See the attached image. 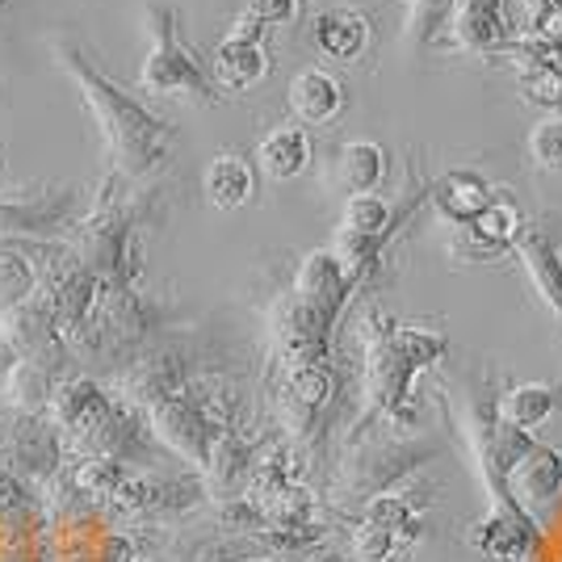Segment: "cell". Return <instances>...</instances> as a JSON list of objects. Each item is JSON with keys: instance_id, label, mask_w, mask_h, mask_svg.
<instances>
[{"instance_id": "5b68a950", "label": "cell", "mask_w": 562, "mask_h": 562, "mask_svg": "<svg viewBox=\"0 0 562 562\" xmlns=\"http://www.w3.org/2000/svg\"><path fill=\"white\" fill-rule=\"evenodd\" d=\"M331 328H336L331 319L311 311L294 290H285L269 311V336H273V357H278L281 370L328 361Z\"/></svg>"}, {"instance_id": "8fae6325", "label": "cell", "mask_w": 562, "mask_h": 562, "mask_svg": "<svg viewBox=\"0 0 562 562\" xmlns=\"http://www.w3.org/2000/svg\"><path fill=\"white\" fill-rule=\"evenodd\" d=\"M299 299H303L311 311H319L324 319H340V311L349 303V290L352 281L349 273L340 269V260L331 257L328 248H319V252H306L303 265H299V273H294V285H290Z\"/></svg>"}, {"instance_id": "ffe728a7", "label": "cell", "mask_w": 562, "mask_h": 562, "mask_svg": "<svg viewBox=\"0 0 562 562\" xmlns=\"http://www.w3.org/2000/svg\"><path fill=\"white\" fill-rule=\"evenodd\" d=\"M559 407V386L550 382H520V386H508L499 403H495V416L513 428H525L533 432L538 424H546Z\"/></svg>"}, {"instance_id": "9c48e42d", "label": "cell", "mask_w": 562, "mask_h": 562, "mask_svg": "<svg viewBox=\"0 0 562 562\" xmlns=\"http://www.w3.org/2000/svg\"><path fill=\"white\" fill-rule=\"evenodd\" d=\"M508 0H449L446 9V43L453 50H504L508 47Z\"/></svg>"}, {"instance_id": "2e32d148", "label": "cell", "mask_w": 562, "mask_h": 562, "mask_svg": "<svg viewBox=\"0 0 562 562\" xmlns=\"http://www.w3.org/2000/svg\"><path fill=\"white\" fill-rule=\"evenodd\" d=\"M202 193L214 211H239L257 193V172L239 151H218L202 172Z\"/></svg>"}, {"instance_id": "83f0119b", "label": "cell", "mask_w": 562, "mask_h": 562, "mask_svg": "<svg viewBox=\"0 0 562 562\" xmlns=\"http://www.w3.org/2000/svg\"><path fill=\"white\" fill-rule=\"evenodd\" d=\"M349 550L357 562H398L412 546L407 541H398L395 533H386V529H378V525H357L349 538Z\"/></svg>"}, {"instance_id": "30bf717a", "label": "cell", "mask_w": 562, "mask_h": 562, "mask_svg": "<svg viewBox=\"0 0 562 562\" xmlns=\"http://www.w3.org/2000/svg\"><path fill=\"white\" fill-rule=\"evenodd\" d=\"M513 248H516V257H520V265H525L529 281H533L538 299L546 303V311L559 319V328H562V248H559V239L546 232L541 223H525Z\"/></svg>"}, {"instance_id": "9a60e30c", "label": "cell", "mask_w": 562, "mask_h": 562, "mask_svg": "<svg viewBox=\"0 0 562 562\" xmlns=\"http://www.w3.org/2000/svg\"><path fill=\"white\" fill-rule=\"evenodd\" d=\"M269 76V50L265 43H244V38H223L214 47L211 80L227 93H248Z\"/></svg>"}, {"instance_id": "4316f807", "label": "cell", "mask_w": 562, "mask_h": 562, "mask_svg": "<svg viewBox=\"0 0 562 562\" xmlns=\"http://www.w3.org/2000/svg\"><path fill=\"white\" fill-rule=\"evenodd\" d=\"M340 227L374 235V239H386L391 227H395V211H391V202H382L378 193H352L349 202H345V214H340Z\"/></svg>"}, {"instance_id": "d6a6232c", "label": "cell", "mask_w": 562, "mask_h": 562, "mask_svg": "<svg viewBox=\"0 0 562 562\" xmlns=\"http://www.w3.org/2000/svg\"><path fill=\"white\" fill-rule=\"evenodd\" d=\"M0 9H9V0H0Z\"/></svg>"}, {"instance_id": "cb8c5ba5", "label": "cell", "mask_w": 562, "mask_h": 562, "mask_svg": "<svg viewBox=\"0 0 562 562\" xmlns=\"http://www.w3.org/2000/svg\"><path fill=\"white\" fill-rule=\"evenodd\" d=\"M34 244H9L0 239V311L18 306L25 294H34Z\"/></svg>"}, {"instance_id": "1f68e13d", "label": "cell", "mask_w": 562, "mask_h": 562, "mask_svg": "<svg viewBox=\"0 0 562 562\" xmlns=\"http://www.w3.org/2000/svg\"><path fill=\"white\" fill-rule=\"evenodd\" d=\"M13 366H18V352L9 349V340H4V336H0V382H4V374H9V370H13Z\"/></svg>"}, {"instance_id": "3957f363", "label": "cell", "mask_w": 562, "mask_h": 562, "mask_svg": "<svg viewBox=\"0 0 562 562\" xmlns=\"http://www.w3.org/2000/svg\"><path fill=\"white\" fill-rule=\"evenodd\" d=\"M361 345H366V416L361 424H416L407 412V391L416 382V370L398 357L395 340H391V319L382 311H366Z\"/></svg>"}, {"instance_id": "5bb4252c", "label": "cell", "mask_w": 562, "mask_h": 562, "mask_svg": "<svg viewBox=\"0 0 562 562\" xmlns=\"http://www.w3.org/2000/svg\"><path fill=\"white\" fill-rule=\"evenodd\" d=\"M428 193H432L437 214H441L446 223H453V227H470V223L483 214V206L492 202V186H487L479 172H470V168L446 172Z\"/></svg>"}, {"instance_id": "603a6c76", "label": "cell", "mask_w": 562, "mask_h": 562, "mask_svg": "<svg viewBox=\"0 0 562 562\" xmlns=\"http://www.w3.org/2000/svg\"><path fill=\"white\" fill-rule=\"evenodd\" d=\"M520 227H525V218H520V211H516L513 202H504V198H492V202L483 206V214H479L470 227H462V232L474 239V252H483V257H495V252L513 248L516 235H520Z\"/></svg>"}, {"instance_id": "ac0fdd59", "label": "cell", "mask_w": 562, "mask_h": 562, "mask_svg": "<svg viewBox=\"0 0 562 562\" xmlns=\"http://www.w3.org/2000/svg\"><path fill=\"white\" fill-rule=\"evenodd\" d=\"M315 47L336 64H352L370 47V18L357 9H328L315 18Z\"/></svg>"}, {"instance_id": "52a82bcc", "label": "cell", "mask_w": 562, "mask_h": 562, "mask_svg": "<svg viewBox=\"0 0 562 562\" xmlns=\"http://www.w3.org/2000/svg\"><path fill=\"white\" fill-rule=\"evenodd\" d=\"M331 395H336V374H331L328 361L281 370L278 416H281V424H285V432H290L294 441L311 437L315 424L324 420V412L331 407Z\"/></svg>"}, {"instance_id": "d4e9b609", "label": "cell", "mask_w": 562, "mask_h": 562, "mask_svg": "<svg viewBox=\"0 0 562 562\" xmlns=\"http://www.w3.org/2000/svg\"><path fill=\"white\" fill-rule=\"evenodd\" d=\"M391 340H395L398 357H403L416 374L432 370V366L449 352V340L441 336V331L416 328V324H391Z\"/></svg>"}, {"instance_id": "e0dca14e", "label": "cell", "mask_w": 562, "mask_h": 562, "mask_svg": "<svg viewBox=\"0 0 562 562\" xmlns=\"http://www.w3.org/2000/svg\"><path fill=\"white\" fill-rule=\"evenodd\" d=\"M424 504L416 492H378L370 495L366 504H361V520L366 525H378V529H386V533H395L398 541H407V546H416L424 538Z\"/></svg>"}, {"instance_id": "484cf974", "label": "cell", "mask_w": 562, "mask_h": 562, "mask_svg": "<svg viewBox=\"0 0 562 562\" xmlns=\"http://www.w3.org/2000/svg\"><path fill=\"white\" fill-rule=\"evenodd\" d=\"M516 43L562 50V0H520V38Z\"/></svg>"}, {"instance_id": "d6986e66", "label": "cell", "mask_w": 562, "mask_h": 562, "mask_svg": "<svg viewBox=\"0 0 562 562\" xmlns=\"http://www.w3.org/2000/svg\"><path fill=\"white\" fill-rule=\"evenodd\" d=\"M257 165L269 181H294L311 168V139L303 126H278L257 143Z\"/></svg>"}, {"instance_id": "8992f818", "label": "cell", "mask_w": 562, "mask_h": 562, "mask_svg": "<svg viewBox=\"0 0 562 562\" xmlns=\"http://www.w3.org/2000/svg\"><path fill=\"white\" fill-rule=\"evenodd\" d=\"M76 189H50L38 198H0V239L9 244H47L64 227H76Z\"/></svg>"}, {"instance_id": "4dcf8cb0", "label": "cell", "mask_w": 562, "mask_h": 562, "mask_svg": "<svg viewBox=\"0 0 562 562\" xmlns=\"http://www.w3.org/2000/svg\"><path fill=\"white\" fill-rule=\"evenodd\" d=\"M227 38H244V43H260L265 38V25L257 22V18H248V13H239L232 22V30H227Z\"/></svg>"}, {"instance_id": "7c38bea8", "label": "cell", "mask_w": 562, "mask_h": 562, "mask_svg": "<svg viewBox=\"0 0 562 562\" xmlns=\"http://www.w3.org/2000/svg\"><path fill=\"white\" fill-rule=\"evenodd\" d=\"M285 101H290V114L299 117V122H306V126H324V122H331V117L345 110L349 93H345V85H340L331 71L303 68L294 80H290Z\"/></svg>"}, {"instance_id": "44dd1931", "label": "cell", "mask_w": 562, "mask_h": 562, "mask_svg": "<svg viewBox=\"0 0 562 562\" xmlns=\"http://www.w3.org/2000/svg\"><path fill=\"white\" fill-rule=\"evenodd\" d=\"M64 382V374H55L38 361H18L9 374H4V403L9 412H22V416H43L50 403V391Z\"/></svg>"}, {"instance_id": "277c9868", "label": "cell", "mask_w": 562, "mask_h": 562, "mask_svg": "<svg viewBox=\"0 0 562 562\" xmlns=\"http://www.w3.org/2000/svg\"><path fill=\"white\" fill-rule=\"evenodd\" d=\"M467 541L487 562H538L546 550L541 525L504 492V483H487V513L470 525Z\"/></svg>"}, {"instance_id": "ba28073f", "label": "cell", "mask_w": 562, "mask_h": 562, "mask_svg": "<svg viewBox=\"0 0 562 562\" xmlns=\"http://www.w3.org/2000/svg\"><path fill=\"white\" fill-rule=\"evenodd\" d=\"M504 492L533 520H546L550 508L562 499V453L554 446H533L508 474H504Z\"/></svg>"}, {"instance_id": "f546056e", "label": "cell", "mask_w": 562, "mask_h": 562, "mask_svg": "<svg viewBox=\"0 0 562 562\" xmlns=\"http://www.w3.org/2000/svg\"><path fill=\"white\" fill-rule=\"evenodd\" d=\"M244 13L257 18L260 25H285L299 18V0H248Z\"/></svg>"}, {"instance_id": "7402d4cb", "label": "cell", "mask_w": 562, "mask_h": 562, "mask_svg": "<svg viewBox=\"0 0 562 562\" xmlns=\"http://www.w3.org/2000/svg\"><path fill=\"white\" fill-rule=\"evenodd\" d=\"M386 177V151L374 139H352L336 151V186L345 193H374Z\"/></svg>"}, {"instance_id": "7a4b0ae2", "label": "cell", "mask_w": 562, "mask_h": 562, "mask_svg": "<svg viewBox=\"0 0 562 562\" xmlns=\"http://www.w3.org/2000/svg\"><path fill=\"white\" fill-rule=\"evenodd\" d=\"M143 25H147V59L139 68V89L151 97H168V101H189V105H214L211 71H202V64L193 59V50L181 43L177 30V9L168 4H147L143 9Z\"/></svg>"}, {"instance_id": "4fadbf2b", "label": "cell", "mask_w": 562, "mask_h": 562, "mask_svg": "<svg viewBox=\"0 0 562 562\" xmlns=\"http://www.w3.org/2000/svg\"><path fill=\"white\" fill-rule=\"evenodd\" d=\"M513 59L516 76H520V89L529 101L538 105H562V59L559 50L533 47V43H508L499 50Z\"/></svg>"}, {"instance_id": "f1b7e54d", "label": "cell", "mask_w": 562, "mask_h": 562, "mask_svg": "<svg viewBox=\"0 0 562 562\" xmlns=\"http://www.w3.org/2000/svg\"><path fill=\"white\" fill-rule=\"evenodd\" d=\"M529 156L546 172H562V114H546L529 131Z\"/></svg>"}, {"instance_id": "836d02e7", "label": "cell", "mask_w": 562, "mask_h": 562, "mask_svg": "<svg viewBox=\"0 0 562 562\" xmlns=\"http://www.w3.org/2000/svg\"><path fill=\"white\" fill-rule=\"evenodd\" d=\"M559 59H562V50H559Z\"/></svg>"}, {"instance_id": "6da1fadb", "label": "cell", "mask_w": 562, "mask_h": 562, "mask_svg": "<svg viewBox=\"0 0 562 562\" xmlns=\"http://www.w3.org/2000/svg\"><path fill=\"white\" fill-rule=\"evenodd\" d=\"M50 47H55L59 68L71 76L76 93L85 97V105L93 114L97 131H101V139L110 147L117 181H143V177H151L172 156L177 131L160 114H151L139 97L117 89L105 71L97 68V64H89V55L76 47V43L55 38Z\"/></svg>"}]
</instances>
